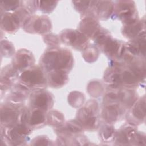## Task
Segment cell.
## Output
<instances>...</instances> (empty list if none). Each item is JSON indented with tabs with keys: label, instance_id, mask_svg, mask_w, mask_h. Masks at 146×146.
Returning <instances> with one entry per match:
<instances>
[{
	"label": "cell",
	"instance_id": "22",
	"mask_svg": "<svg viewBox=\"0 0 146 146\" xmlns=\"http://www.w3.org/2000/svg\"><path fill=\"white\" fill-rule=\"evenodd\" d=\"M144 28L145 21L143 22L142 21L138 20L133 23L124 25L122 29V33L125 37L133 39L145 32V30H143Z\"/></svg>",
	"mask_w": 146,
	"mask_h": 146
},
{
	"label": "cell",
	"instance_id": "7",
	"mask_svg": "<svg viewBox=\"0 0 146 146\" xmlns=\"http://www.w3.org/2000/svg\"><path fill=\"white\" fill-rule=\"evenodd\" d=\"M29 96V107L31 108L47 112L53 106V96L50 92L44 89L33 90Z\"/></svg>",
	"mask_w": 146,
	"mask_h": 146
},
{
	"label": "cell",
	"instance_id": "15",
	"mask_svg": "<svg viewBox=\"0 0 146 146\" xmlns=\"http://www.w3.org/2000/svg\"><path fill=\"white\" fill-rule=\"evenodd\" d=\"M128 117L129 124H140L145 120V96L136 100L130 108Z\"/></svg>",
	"mask_w": 146,
	"mask_h": 146
},
{
	"label": "cell",
	"instance_id": "11",
	"mask_svg": "<svg viewBox=\"0 0 146 146\" xmlns=\"http://www.w3.org/2000/svg\"><path fill=\"white\" fill-rule=\"evenodd\" d=\"M79 25V31L88 38L92 39L101 27L92 11H90L83 15Z\"/></svg>",
	"mask_w": 146,
	"mask_h": 146
},
{
	"label": "cell",
	"instance_id": "17",
	"mask_svg": "<svg viewBox=\"0 0 146 146\" xmlns=\"http://www.w3.org/2000/svg\"><path fill=\"white\" fill-rule=\"evenodd\" d=\"M29 95L30 90L18 83V84H14L10 89V92L6 97V102L22 104Z\"/></svg>",
	"mask_w": 146,
	"mask_h": 146
},
{
	"label": "cell",
	"instance_id": "33",
	"mask_svg": "<svg viewBox=\"0 0 146 146\" xmlns=\"http://www.w3.org/2000/svg\"><path fill=\"white\" fill-rule=\"evenodd\" d=\"M44 40L45 43L51 46V47H56L60 44V38L55 34H50L44 36Z\"/></svg>",
	"mask_w": 146,
	"mask_h": 146
},
{
	"label": "cell",
	"instance_id": "26",
	"mask_svg": "<svg viewBox=\"0 0 146 146\" xmlns=\"http://www.w3.org/2000/svg\"><path fill=\"white\" fill-rule=\"evenodd\" d=\"M83 56L84 60L89 63L96 60L99 56L98 47L95 45H88L83 50Z\"/></svg>",
	"mask_w": 146,
	"mask_h": 146
},
{
	"label": "cell",
	"instance_id": "1",
	"mask_svg": "<svg viewBox=\"0 0 146 146\" xmlns=\"http://www.w3.org/2000/svg\"><path fill=\"white\" fill-rule=\"evenodd\" d=\"M74 64L71 51L64 48L50 47L42 55L40 66L47 72L53 70H63L68 72Z\"/></svg>",
	"mask_w": 146,
	"mask_h": 146
},
{
	"label": "cell",
	"instance_id": "24",
	"mask_svg": "<svg viewBox=\"0 0 146 146\" xmlns=\"http://www.w3.org/2000/svg\"><path fill=\"white\" fill-rule=\"evenodd\" d=\"M111 38H112V36L110 32L106 29L100 28L92 39L94 40L95 46L101 48Z\"/></svg>",
	"mask_w": 146,
	"mask_h": 146
},
{
	"label": "cell",
	"instance_id": "29",
	"mask_svg": "<svg viewBox=\"0 0 146 146\" xmlns=\"http://www.w3.org/2000/svg\"><path fill=\"white\" fill-rule=\"evenodd\" d=\"M84 99L85 98L84 95L82 93L78 91L71 92L68 98L70 104L74 107H78L83 104L84 102Z\"/></svg>",
	"mask_w": 146,
	"mask_h": 146
},
{
	"label": "cell",
	"instance_id": "19",
	"mask_svg": "<svg viewBox=\"0 0 146 146\" xmlns=\"http://www.w3.org/2000/svg\"><path fill=\"white\" fill-rule=\"evenodd\" d=\"M123 109L119 104L104 105L102 111V118L106 123L112 124L119 119Z\"/></svg>",
	"mask_w": 146,
	"mask_h": 146
},
{
	"label": "cell",
	"instance_id": "18",
	"mask_svg": "<svg viewBox=\"0 0 146 146\" xmlns=\"http://www.w3.org/2000/svg\"><path fill=\"white\" fill-rule=\"evenodd\" d=\"M137 132L131 124L123 125L116 132L115 139L119 144H128L129 142L134 141Z\"/></svg>",
	"mask_w": 146,
	"mask_h": 146
},
{
	"label": "cell",
	"instance_id": "6",
	"mask_svg": "<svg viewBox=\"0 0 146 146\" xmlns=\"http://www.w3.org/2000/svg\"><path fill=\"white\" fill-rule=\"evenodd\" d=\"M22 104L5 102L1 106V126L9 127L20 123Z\"/></svg>",
	"mask_w": 146,
	"mask_h": 146
},
{
	"label": "cell",
	"instance_id": "10",
	"mask_svg": "<svg viewBox=\"0 0 146 146\" xmlns=\"http://www.w3.org/2000/svg\"><path fill=\"white\" fill-rule=\"evenodd\" d=\"M27 33L35 34H46L49 33L52 25L49 18L46 15H31L22 26Z\"/></svg>",
	"mask_w": 146,
	"mask_h": 146
},
{
	"label": "cell",
	"instance_id": "30",
	"mask_svg": "<svg viewBox=\"0 0 146 146\" xmlns=\"http://www.w3.org/2000/svg\"><path fill=\"white\" fill-rule=\"evenodd\" d=\"M1 55L4 57H10L15 54V48L10 41L2 40L1 42Z\"/></svg>",
	"mask_w": 146,
	"mask_h": 146
},
{
	"label": "cell",
	"instance_id": "9",
	"mask_svg": "<svg viewBox=\"0 0 146 146\" xmlns=\"http://www.w3.org/2000/svg\"><path fill=\"white\" fill-rule=\"evenodd\" d=\"M60 40L76 50H84L88 46V38L79 30L65 29L59 35Z\"/></svg>",
	"mask_w": 146,
	"mask_h": 146
},
{
	"label": "cell",
	"instance_id": "12",
	"mask_svg": "<svg viewBox=\"0 0 146 146\" xmlns=\"http://www.w3.org/2000/svg\"><path fill=\"white\" fill-rule=\"evenodd\" d=\"M35 58L31 51L26 49L19 50L14 55L11 64L19 72L34 65Z\"/></svg>",
	"mask_w": 146,
	"mask_h": 146
},
{
	"label": "cell",
	"instance_id": "20",
	"mask_svg": "<svg viewBox=\"0 0 146 146\" xmlns=\"http://www.w3.org/2000/svg\"><path fill=\"white\" fill-rule=\"evenodd\" d=\"M68 73L63 70H53L47 72L48 85L53 88L63 87L68 80Z\"/></svg>",
	"mask_w": 146,
	"mask_h": 146
},
{
	"label": "cell",
	"instance_id": "5",
	"mask_svg": "<svg viewBox=\"0 0 146 146\" xmlns=\"http://www.w3.org/2000/svg\"><path fill=\"white\" fill-rule=\"evenodd\" d=\"M112 16L121 21L124 25L136 22L138 21V15L135 2L132 1H114Z\"/></svg>",
	"mask_w": 146,
	"mask_h": 146
},
{
	"label": "cell",
	"instance_id": "16",
	"mask_svg": "<svg viewBox=\"0 0 146 146\" xmlns=\"http://www.w3.org/2000/svg\"><path fill=\"white\" fill-rule=\"evenodd\" d=\"M113 8V1H94L92 10L98 19L106 20L112 15Z\"/></svg>",
	"mask_w": 146,
	"mask_h": 146
},
{
	"label": "cell",
	"instance_id": "27",
	"mask_svg": "<svg viewBox=\"0 0 146 146\" xmlns=\"http://www.w3.org/2000/svg\"><path fill=\"white\" fill-rule=\"evenodd\" d=\"M72 3L75 9L83 15L92 11L94 1H74Z\"/></svg>",
	"mask_w": 146,
	"mask_h": 146
},
{
	"label": "cell",
	"instance_id": "31",
	"mask_svg": "<svg viewBox=\"0 0 146 146\" xmlns=\"http://www.w3.org/2000/svg\"><path fill=\"white\" fill-rule=\"evenodd\" d=\"M58 1H38V9L43 13H51L56 7Z\"/></svg>",
	"mask_w": 146,
	"mask_h": 146
},
{
	"label": "cell",
	"instance_id": "21",
	"mask_svg": "<svg viewBox=\"0 0 146 146\" xmlns=\"http://www.w3.org/2000/svg\"><path fill=\"white\" fill-rule=\"evenodd\" d=\"M120 73L122 86L127 87H134L141 82L133 71L126 65L120 67Z\"/></svg>",
	"mask_w": 146,
	"mask_h": 146
},
{
	"label": "cell",
	"instance_id": "23",
	"mask_svg": "<svg viewBox=\"0 0 146 146\" xmlns=\"http://www.w3.org/2000/svg\"><path fill=\"white\" fill-rule=\"evenodd\" d=\"M47 123L56 128L62 125L64 123V117L62 113L58 111H50L47 114Z\"/></svg>",
	"mask_w": 146,
	"mask_h": 146
},
{
	"label": "cell",
	"instance_id": "13",
	"mask_svg": "<svg viewBox=\"0 0 146 146\" xmlns=\"http://www.w3.org/2000/svg\"><path fill=\"white\" fill-rule=\"evenodd\" d=\"M1 27L4 31L13 33L16 32L21 26L22 27V22L15 11H1Z\"/></svg>",
	"mask_w": 146,
	"mask_h": 146
},
{
	"label": "cell",
	"instance_id": "14",
	"mask_svg": "<svg viewBox=\"0 0 146 146\" xmlns=\"http://www.w3.org/2000/svg\"><path fill=\"white\" fill-rule=\"evenodd\" d=\"M19 72L12 65L8 64L2 68L1 72V92L7 91L15 84V82L19 78Z\"/></svg>",
	"mask_w": 146,
	"mask_h": 146
},
{
	"label": "cell",
	"instance_id": "25",
	"mask_svg": "<svg viewBox=\"0 0 146 146\" xmlns=\"http://www.w3.org/2000/svg\"><path fill=\"white\" fill-rule=\"evenodd\" d=\"M115 133L113 126L108 123L103 125L99 131L100 137L104 141H111L112 140H114Z\"/></svg>",
	"mask_w": 146,
	"mask_h": 146
},
{
	"label": "cell",
	"instance_id": "8",
	"mask_svg": "<svg viewBox=\"0 0 146 146\" xmlns=\"http://www.w3.org/2000/svg\"><path fill=\"white\" fill-rule=\"evenodd\" d=\"M20 123L27 125L31 129L42 127L47 123L46 112L24 106L20 117Z\"/></svg>",
	"mask_w": 146,
	"mask_h": 146
},
{
	"label": "cell",
	"instance_id": "3",
	"mask_svg": "<svg viewBox=\"0 0 146 146\" xmlns=\"http://www.w3.org/2000/svg\"><path fill=\"white\" fill-rule=\"evenodd\" d=\"M76 120L82 125L84 129L94 131L99 125L98 104L94 100H90L76 113Z\"/></svg>",
	"mask_w": 146,
	"mask_h": 146
},
{
	"label": "cell",
	"instance_id": "28",
	"mask_svg": "<svg viewBox=\"0 0 146 146\" xmlns=\"http://www.w3.org/2000/svg\"><path fill=\"white\" fill-rule=\"evenodd\" d=\"M1 11L14 12L21 6V1L7 0L2 1L0 2Z\"/></svg>",
	"mask_w": 146,
	"mask_h": 146
},
{
	"label": "cell",
	"instance_id": "34",
	"mask_svg": "<svg viewBox=\"0 0 146 146\" xmlns=\"http://www.w3.org/2000/svg\"><path fill=\"white\" fill-rule=\"evenodd\" d=\"M33 141L35 142V143L33 144L34 145H48V143L50 141L46 136H38L35 138Z\"/></svg>",
	"mask_w": 146,
	"mask_h": 146
},
{
	"label": "cell",
	"instance_id": "32",
	"mask_svg": "<svg viewBox=\"0 0 146 146\" xmlns=\"http://www.w3.org/2000/svg\"><path fill=\"white\" fill-rule=\"evenodd\" d=\"M21 6L27 10L31 15L38 9V1H21Z\"/></svg>",
	"mask_w": 146,
	"mask_h": 146
},
{
	"label": "cell",
	"instance_id": "4",
	"mask_svg": "<svg viewBox=\"0 0 146 146\" xmlns=\"http://www.w3.org/2000/svg\"><path fill=\"white\" fill-rule=\"evenodd\" d=\"M32 129L27 125L19 123L9 127L1 126V141H7L12 145H21L26 141Z\"/></svg>",
	"mask_w": 146,
	"mask_h": 146
},
{
	"label": "cell",
	"instance_id": "2",
	"mask_svg": "<svg viewBox=\"0 0 146 146\" xmlns=\"http://www.w3.org/2000/svg\"><path fill=\"white\" fill-rule=\"evenodd\" d=\"M19 82L30 90L44 89L48 85L46 72L40 66H32L22 71Z\"/></svg>",
	"mask_w": 146,
	"mask_h": 146
}]
</instances>
